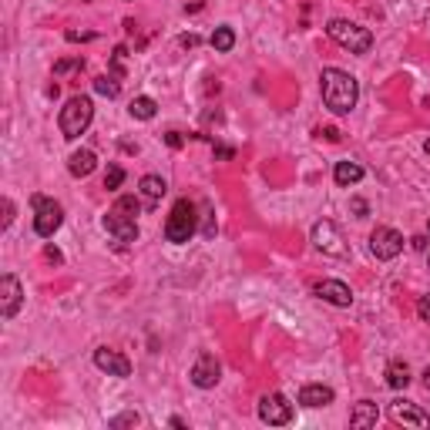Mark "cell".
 <instances>
[{
	"label": "cell",
	"mask_w": 430,
	"mask_h": 430,
	"mask_svg": "<svg viewBox=\"0 0 430 430\" xmlns=\"http://www.w3.org/2000/svg\"><path fill=\"white\" fill-rule=\"evenodd\" d=\"M326 34L333 37L340 47H347L350 54H366L370 47H374V34L360 24H353V20H343V17H333L330 24H326Z\"/></svg>",
	"instance_id": "obj_4"
},
{
	"label": "cell",
	"mask_w": 430,
	"mask_h": 430,
	"mask_svg": "<svg viewBox=\"0 0 430 430\" xmlns=\"http://www.w3.org/2000/svg\"><path fill=\"white\" fill-rule=\"evenodd\" d=\"M259 420L269 424V427H282L292 420V403L282 397V393H265L259 400Z\"/></svg>",
	"instance_id": "obj_9"
},
{
	"label": "cell",
	"mask_w": 430,
	"mask_h": 430,
	"mask_svg": "<svg viewBox=\"0 0 430 430\" xmlns=\"http://www.w3.org/2000/svg\"><path fill=\"white\" fill-rule=\"evenodd\" d=\"M376 420H380V407L374 400H360L350 414V427H376Z\"/></svg>",
	"instance_id": "obj_18"
},
{
	"label": "cell",
	"mask_w": 430,
	"mask_h": 430,
	"mask_svg": "<svg viewBox=\"0 0 430 430\" xmlns=\"http://www.w3.org/2000/svg\"><path fill=\"white\" fill-rule=\"evenodd\" d=\"M68 41H95V34H78V30H68Z\"/></svg>",
	"instance_id": "obj_34"
},
{
	"label": "cell",
	"mask_w": 430,
	"mask_h": 430,
	"mask_svg": "<svg viewBox=\"0 0 430 430\" xmlns=\"http://www.w3.org/2000/svg\"><path fill=\"white\" fill-rule=\"evenodd\" d=\"M333 387H323V383H306L299 390V403L309 407V410H316V407H326V403H333Z\"/></svg>",
	"instance_id": "obj_15"
},
{
	"label": "cell",
	"mask_w": 430,
	"mask_h": 430,
	"mask_svg": "<svg viewBox=\"0 0 430 430\" xmlns=\"http://www.w3.org/2000/svg\"><path fill=\"white\" fill-rule=\"evenodd\" d=\"M141 417L135 414V410H128V414H121V417H114L112 420V427H125V424H138Z\"/></svg>",
	"instance_id": "obj_27"
},
{
	"label": "cell",
	"mask_w": 430,
	"mask_h": 430,
	"mask_svg": "<svg viewBox=\"0 0 430 430\" xmlns=\"http://www.w3.org/2000/svg\"><path fill=\"white\" fill-rule=\"evenodd\" d=\"M417 316L424 319V323H430V296H420V299H417Z\"/></svg>",
	"instance_id": "obj_26"
},
{
	"label": "cell",
	"mask_w": 430,
	"mask_h": 430,
	"mask_svg": "<svg viewBox=\"0 0 430 430\" xmlns=\"http://www.w3.org/2000/svg\"><path fill=\"white\" fill-rule=\"evenodd\" d=\"M319 91H323V104L333 114H350L360 101V81L340 68H326L319 74Z\"/></svg>",
	"instance_id": "obj_1"
},
{
	"label": "cell",
	"mask_w": 430,
	"mask_h": 430,
	"mask_svg": "<svg viewBox=\"0 0 430 430\" xmlns=\"http://www.w3.org/2000/svg\"><path fill=\"white\" fill-rule=\"evenodd\" d=\"M44 256H47L51 263H64V256H61V252H57L54 246H47V249H44Z\"/></svg>",
	"instance_id": "obj_33"
},
{
	"label": "cell",
	"mask_w": 430,
	"mask_h": 430,
	"mask_svg": "<svg viewBox=\"0 0 430 430\" xmlns=\"http://www.w3.org/2000/svg\"><path fill=\"white\" fill-rule=\"evenodd\" d=\"M125 57H128V47H121V44H118V47H114V74H121V71H125Z\"/></svg>",
	"instance_id": "obj_25"
},
{
	"label": "cell",
	"mask_w": 430,
	"mask_h": 430,
	"mask_svg": "<svg viewBox=\"0 0 430 430\" xmlns=\"http://www.w3.org/2000/svg\"><path fill=\"white\" fill-rule=\"evenodd\" d=\"M121 181H125V168H121V165H108V172H104V189L114 192V189H121Z\"/></svg>",
	"instance_id": "obj_24"
},
{
	"label": "cell",
	"mask_w": 430,
	"mask_h": 430,
	"mask_svg": "<svg viewBox=\"0 0 430 430\" xmlns=\"http://www.w3.org/2000/svg\"><path fill=\"white\" fill-rule=\"evenodd\" d=\"M95 366L101 370V374H108V376H131V360H128L125 353L108 350V347L95 350Z\"/></svg>",
	"instance_id": "obj_12"
},
{
	"label": "cell",
	"mask_w": 430,
	"mask_h": 430,
	"mask_svg": "<svg viewBox=\"0 0 430 430\" xmlns=\"http://www.w3.org/2000/svg\"><path fill=\"white\" fill-rule=\"evenodd\" d=\"M316 135L319 138H326V141H340V131H336V128H319Z\"/></svg>",
	"instance_id": "obj_32"
},
{
	"label": "cell",
	"mask_w": 430,
	"mask_h": 430,
	"mask_svg": "<svg viewBox=\"0 0 430 430\" xmlns=\"http://www.w3.org/2000/svg\"><path fill=\"white\" fill-rule=\"evenodd\" d=\"M95 91L104 97H118L121 95V84H118L114 74H101V78H95Z\"/></svg>",
	"instance_id": "obj_23"
},
{
	"label": "cell",
	"mask_w": 430,
	"mask_h": 430,
	"mask_svg": "<svg viewBox=\"0 0 430 430\" xmlns=\"http://www.w3.org/2000/svg\"><path fill=\"white\" fill-rule=\"evenodd\" d=\"M91 118H95V104H91V97H88V95L68 97V104L61 108V118H57V125H61V135H64L68 141L81 138L84 131L91 128Z\"/></svg>",
	"instance_id": "obj_3"
},
{
	"label": "cell",
	"mask_w": 430,
	"mask_h": 430,
	"mask_svg": "<svg viewBox=\"0 0 430 430\" xmlns=\"http://www.w3.org/2000/svg\"><path fill=\"white\" fill-rule=\"evenodd\" d=\"M313 292H316L323 303H333V306H353V289H350L347 282H340V279H323V282H316L313 286Z\"/></svg>",
	"instance_id": "obj_13"
},
{
	"label": "cell",
	"mask_w": 430,
	"mask_h": 430,
	"mask_svg": "<svg viewBox=\"0 0 430 430\" xmlns=\"http://www.w3.org/2000/svg\"><path fill=\"white\" fill-rule=\"evenodd\" d=\"M165 141H168V145H172V148H181V135H179V131H168V135H165Z\"/></svg>",
	"instance_id": "obj_35"
},
{
	"label": "cell",
	"mask_w": 430,
	"mask_h": 430,
	"mask_svg": "<svg viewBox=\"0 0 430 430\" xmlns=\"http://www.w3.org/2000/svg\"><path fill=\"white\" fill-rule=\"evenodd\" d=\"M138 192H141V198H145L148 205H158V202L165 198V192H168V181L162 179V175H145V179L138 181Z\"/></svg>",
	"instance_id": "obj_17"
},
{
	"label": "cell",
	"mask_w": 430,
	"mask_h": 430,
	"mask_svg": "<svg viewBox=\"0 0 430 430\" xmlns=\"http://www.w3.org/2000/svg\"><path fill=\"white\" fill-rule=\"evenodd\" d=\"M128 112H131V118H138V121H152L155 114H158V104H155V97L141 95L128 104Z\"/></svg>",
	"instance_id": "obj_20"
},
{
	"label": "cell",
	"mask_w": 430,
	"mask_h": 430,
	"mask_svg": "<svg viewBox=\"0 0 430 430\" xmlns=\"http://www.w3.org/2000/svg\"><path fill=\"white\" fill-rule=\"evenodd\" d=\"M427 263H430V249H427Z\"/></svg>",
	"instance_id": "obj_39"
},
{
	"label": "cell",
	"mask_w": 430,
	"mask_h": 430,
	"mask_svg": "<svg viewBox=\"0 0 430 430\" xmlns=\"http://www.w3.org/2000/svg\"><path fill=\"white\" fill-rule=\"evenodd\" d=\"M11 222H14V202H11V198H4V229H7Z\"/></svg>",
	"instance_id": "obj_30"
},
{
	"label": "cell",
	"mask_w": 430,
	"mask_h": 430,
	"mask_svg": "<svg viewBox=\"0 0 430 430\" xmlns=\"http://www.w3.org/2000/svg\"><path fill=\"white\" fill-rule=\"evenodd\" d=\"M424 152H427V155H430V138H427V141H424Z\"/></svg>",
	"instance_id": "obj_38"
},
{
	"label": "cell",
	"mask_w": 430,
	"mask_h": 430,
	"mask_svg": "<svg viewBox=\"0 0 430 430\" xmlns=\"http://www.w3.org/2000/svg\"><path fill=\"white\" fill-rule=\"evenodd\" d=\"M179 44H181V47H198V44H202V37H198V34H181Z\"/></svg>",
	"instance_id": "obj_31"
},
{
	"label": "cell",
	"mask_w": 430,
	"mask_h": 430,
	"mask_svg": "<svg viewBox=\"0 0 430 430\" xmlns=\"http://www.w3.org/2000/svg\"><path fill=\"white\" fill-rule=\"evenodd\" d=\"M95 168H97V155L91 152V148H81V152H74L68 158V172L74 179H88Z\"/></svg>",
	"instance_id": "obj_16"
},
{
	"label": "cell",
	"mask_w": 430,
	"mask_h": 430,
	"mask_svg": "<svg viewBox=\"0 0 430 430\" xmlns=\"http://www.w3.org/2000/svg\"><path fill=\"white\" fill-rule=\"evenodd\" d=\"M410 242H414L417 252H427V236H417V239H410Z\"/></svg>",
	"instance_id": "obj_36"
},
{
	"label": "cell",
	"mask_w": 430,
	"mask_h": 430,
	"mask_svg": "<svg viewBox=\"0 0 430 430\" xmlns=\"http://www.w3.org/2000/svg\"><path fill=\"white\" fill-rule=\"evenodd\" d=\"M370 252H374L376 259H397L403 252V236L397 229H390V225H376L374 232H370Z\"/></svg>",
	"instance_id": "obj_8"
},
{
	"label": "cell",
	"mask_w": 430,
	"mask_h": 430,
	"mask_svg": "<svg viewBox=\"0 0 430 430\" xmlns=\"http://www.w3.org/2000/svg\"><path fill=\"white\" fill-rule=\"evenodd\" d=\"M195 229H198L195 202L179 198V202L172 205V215H168V222H165V239L168 242H175V246H185V242L195 236Z\"/></svg>",
	"instance_id": "obj_5"
},
{
	"label": "cell",
	"mask_w": 430,
	"mask_h": 430,
	"mask_svg": "<svg viewBox=\"0 0 430 430\" xmlns=\"http://www.w3.org/2000/svg\"><path fill=\"white\" fill-rule=\"evenodd\" d=\"M138 212H141V202L135 195H121V198L108 208L104 229L114 236L118 249H125V246H131V242L138 239Z\"/></svg>",
	"instance_id": "obj_2"
},
{
	"label": "cell",
	"mask_w": 430,
	"mask_h": 430,
	"mask_svg": "<svg viewBox=\"0 0 430 430\" xmlns=\"http://www.w3.org/2000/svg\"><path fill=\"white\" fill-rule=\"evenodd\" d=\"M189 376H192V383L198 390H212L219 383V376H222V366H219V360H215L212 353H198V360H195Z\"/></svg>",
	"instance_id": "obj_11"
},
{
	"label": "cell",
	"mask_w": 430,
	"mask_h": 430,
	"mask_svg": "<svg viewBox=\"0 0 430 430\" xmlns=\"http://www.w3.org/2000/svg\"><path fill=\"white\" fill-rule=\"evenodd\" d=\"M24 303V289H20V279L14 273H4L0 276V316L4 319H14L17 309Z\"/></svg>",
	"instance_id": "obj_10"
},
{
	"label": "cell",
	"mask_w": 430,
	"mask_h": 430,
	"mask_svg": "<svg viewBox=\"0 0 430 430\" xmlns=\"http://www.w3.org/2000/svg\"><path fill=\"white\" fill-rule=\"evenodd\" d=\"M71 68H84V61L78 57V61H61V64H54V74H68Z\"/></svg>",
	"instance_id": "obj_29"
},
{
	"label": "cell",
	"mask_w": 430,
	"mask_h": 430,
	"mask_svg": "<svg viewBox=\"0 0 430 430\" xmlns=\"http://www.w3.org/2000/svg\"><path fill=\"white\" fill-rule=\"evenodd\" d=\"M313 246H316L323 256H347V239L340 236V229H336L330 219H319L313 225Z\"/></svg>",
	"instance_id": "obj_7"
},
{
	"label": "cell",
	"mask_w": 430,
	"mask_h": 430,
	"mask_svg": "<svg viewBox=\"0 0 430 430\" xmlns=\"http://www.w3.org/2000/svg\"><path fill=\"white\" fill-rule=\"evenodd\" d=\"M390 417L397 420V424H407V427H430V417L420 410V407H414L410 400H393L390 403Z\"/></svg>",
	"instance_id": "obj_14"
},
{
	"label": "cell",
	"mask_w": 430,
	"mask_h": 430,
	"mask_svg": "<svg viewBox=\"0 0 430 430\" xmlns=\"http://www.w3.org/2000/svg\"><path fill=\"white\" fill-rule=\"evenodd\" d=\"M363 175H366V172H363V165H357V162H336V168H333V181L343 185V189L363 181Z\"/></svg>",
	"instance_id": "obj_19"
},
{
	"label": "cell",
	"mask_w": 430,
	"mask_h": 430,
	"mask_svg": "<svg viewBox=\"0 0 430 430\" xmlns=\"http://www.w3.org/2000/svg\"><path fill=\"white\" fill-rule=\"evenodd\" d=\"M410 383V366L403 360H393L387 366V387H393V390H403Z\"/></svg>",
	"instance_id": "obj_21"
},
{
	"label": "cell",
	"mask_w": 430,
	"mask_h": 430,
	"mask_svg": "<svg viewBox=\"0 0 430 430\" xmlns=\"http://www.w3.org/2000/svg\"><path fill=\"white\" fill-rule=\"evenodd\" d=\"M424 387L430 390V366H427V370H424Z\"/></svg>",
	"instance_id": "obj_37"
},
{
	"label": "cell",
	"mask_w": 430,
	"mask_h": 430,
	"mask_svg": "<svg viewBox=\"0 0 430 430\" xmlns=\"http://www.w3.org/2000/svg\"><path fill=\"white\" fill-rule=\"evenodd\" d=\"M30 205H34V232L41 239H51L64 222V208L47 195H30Z\"/></svg>",
	"instance_id": "obj_6"
},
{
	"label": "cell",
	"mask_w": 430,
	"mask_h": 430,
	"mask_svg": "<svg viewBox=\"0 0 430 430\" xmlns=\"http://www.w3.org/2000/svg\"><path fill=\"white\" fill-rule=\"evenodd\" d=\"M208 44H212L219 54H229V51L236 47V30L232 28H215L212 30V37H208Z\"/></svg>",
	"instance_id": "obj_22"
},
{
	"label": "cell",
	"mask_w": 430,
	"mask_h": 430,
	"mask_svg": "<svg viewBox=\"0 0 430 430\" xmlns=\"http://www.w3.org/2000/svg\"><path fill=\"white\" fill-rule=\"evenodd\" d=\"M350 208H353V215H357V219H366V212H370V205H366L363 198H350Z\"/></svg>",
	"instance_id": "obj_28"
}]
</instances>
